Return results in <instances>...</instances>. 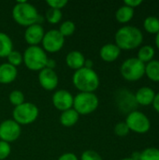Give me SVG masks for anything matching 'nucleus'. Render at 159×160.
I'll list each match as a JSON object with an SVG mask.
<instances>
[{
  "mask_svg": "<svg viewBox=\"0 0 159 160\" xmlns=\"http://www.w3.org/2000/svg\"><path fill=\"white\" fill-rule=\"evenodd\" d=\"M46 20L52 24L58 23L62 20V11L60 9L49 8V9L46 11Z\"/></svg>",
  "mask_w": 159,
  "mask_h": 160,
  "instance_id": "nucleus-26",
  "label": "nucleus"
},
{
  "mask_svg": "<svg viewBox=\"0 0 159 160\" xmlns=\"http://www.w3.org/2000/svg\"><path fill=\"white\" fill-rule=\"evenodd\" d=\"M46 3L51 8H55V9L61 10L63 8H65L67 6V0H47Z\"/></svg>",
  "mask_w": 159,
  "mask_h": 160,
  "instance_id": "nucleus-33",
  "label": "nucleus"
},
{
  "mask_svg": "<svg viewBox=\"0 0 159 160\" xmlns=\"http://www.w3.org/2000/svg\"><path fill=\"white\" fill-rule=\"evenodd\" d=\"M121 160H134V159H132L131 158H123V159H121Z\"/></svg>",
  "mask_w": 159,
  "mask_h": 160,
  "instance_id": "nucleus-41",
  "label": "nucleus"
},
{
  "mask_svg": "<svg viewBox=\"0 0 159 160\" xmlns=\"http://www.w3.org/2000/svg\"><path fill=\"white\" fill-rule=\"evenodd\" d=\"M38 108L31 102H23L14 108L12 112L13 120L19 125H29L38 117Z\"/></svg>",
  "mask_w": 159,
  "mask_h": 160,
  "instance_id": "nucleus-7",
  "label": "nucleus"
},
{
  "mask_svg": "<svg viewBox=\"0 0 159 160\" xmlns=\"http://www.w3.org/2000/svg\"><path fill=\"white\" fill-rule=\"evenodd\" d=\"M93 66H94V62H93L92 60H90V59H85L83 68H93Z\"/></svg>",
  "mask_w": 159,
  "mask_h": 160,
  "instance_id": "nucleus-38",
  "label": "nucleus"
},
{
  "mask_svg": "<svg viewBox=\"0 0 159 160\" xmlns=\"http://www.w3.org/2000/svg\"><path fill=\"white\" fill-rule=\"evenodd\" d=\"M72 82L82 93H94L98 88L100 81L97 73L93 68H82L74 72Z\"/></svg>",
  "mask_w": 159,
  "mask_h": 160,
  "instance_id": "nucleus-3",
  "label": "nucleus"
},
{
  "mask_svg": "<svg viewBox=\"0 0 159 160\" xmlns=\"http://www.w3.org/2000/svg\"><path fill=\"white\" fill-rule=\"evenodd\" d=\"M140 160H159V149L156 147H148L141 152Z\"/></svg>",
  "mask_w": 159,
  "mask_h": 160,
  "instance_id": "nucleus-25",
  "label": "nucleus"
},
{
  "mask_svg": "<svg viewBox=\"0 0 159 160\" xmlns=\"http://www.w3.org/2000/svg\"><path fill=\"white\" fill-rule=\"evenodd\" d=\"M155 42H156V46L157 48L159 50V32L156 35V39H155Z\"/></svg>",
  "mask_w": 159,
  "mask_h": 160,
  "instance_id": "nucleus-40",
  "label": "nucleus"
},
{
  "mask_svg": "<svg viewBox=\"0 0 159 160\" xmlns=\"http://www.w3.org/2000/svg\"><path fill=\"white\" fill-rule=\"evenodd\" d=\"M7 63L10 64L13 67H18L22 63V54L19 51H12L7 55Z\"/></svg>",
  "mask_w": 159,
  "mask_h": 160,
  "instance_id": "nucleus-29",
  "label": "nucleus"
},
{
  "mask_svg": "<svg viewBox=\"0 0 159 160\" xmlns=\"http://www.w3.org/2000/svg\"><path fill=\"white\" fill-rule=\"evenodd\" d=\"M130 130L126 124V122H120L115 125L114 127V133L118 137H126L129 134Z\"/></svg>",
  "mask_w": 159,
  "mask_h": 160,
  "instance_id": "nucleus-30",
  "label": "nucleus"
},
{
  "mask_svg": "<svg viewBox=\"0 0 159 160\" xmlns=\"http://www.w3.org/2000/svg\"><path fill=\"white\" fill-rule=\"evenodd\" d=\"M81 160H102V158L94 150H86L82 154Z\"/></svg>",
  "mask_w": 159,
  "mask_h": 160,
  "instance_id": "nucleus-32",
  "label": "nucleus"
},
{
  "mask_svg": "<svg viewBox=\"0 0 159 160\" xmlns=\"http://www.w3.org/2000/svg\"><path fill=\"white\" fill-rule=\"evenodd\" d=\"M143 41L142 32L136 26L125 25L115 33V44L120 50H134Z\"/></svg>",
  "mask_w": 159,
  "mask_h": 160,
  "instance_id": "nucleus-1",
  "label": "nucleus"
},
{
  "mask_svg": "<svg viewBox=\"0 0 159 160\" xmlns=\"http://www.w3.org/2000/svg\"><path fill=\"white\" fill-rule=\"evenodd\" d=\"M13 20L22 26H30L35 23L40 24L42 22L41 16L37 8L26 1H18L12 8Z\"/></svg>",
  "mask_w": 159,
  "mask_h": 160,
  "instance_id": "nucleus-2",
  "label": "nucleus"
},
{
  "mask_svg": "<svg viewBox=\"0 0 159 160\" xmlns=\"http://www.w3.org/2000/svg\"><path fill=\"white\" fill-rule=\"evenodd\" d=\"M13 51V42L8 35L0 32V57H7Z\"/></svg>",
  "mask_w": 159,
  "mask_h": 160,
  "instance_id": "nucleus-21",
  "label": "nucleus"
},
{
  "mask_svg": "<svg viewBox=\"0 0 159 160\" xmlns=\"http://www.w3.org/2000/svg\"><path fill=\"white\" fill-rule=\"evenodd\" d=\"M116 103L119 110L127 114L133 111H136L135 109L138 105L135 100V96L127 89H121L117 92Z\"/></svg>",
  "mask_w": 159,
  "mask_h": 160,
  "instance_id": "nucleus-11",
  "label": "nucleus"
},
{
  "mask_svg": "<svg viewBox=\"0 0 159 160\" xmlns=\"http://www.w3.org/2000/svg\"><path fill=\"white\" fill-rule=\"evenodd\" d=\"M98 104L99 100L95 93L80 92L76 97H74L73 109L80 115H88L97 109Z\"/></svg>",
  "mask_w": 159,
  "mask_h": 160,
  "instance_id": "nucleus-6",
  "label": "nucleus"
},
{
  "mask_svg": "<svg viewBox=\"0 0 159 160\" xmlns=\"http://www.w3.org/2000/svg\"><path fill=\"white\" fill-rule=\"evenodd\" d=\"M158 19H159V17H158Z\"/></svg>",
  "mask_w": 159,
  "mask_h": 160,
  "instance_id": "nucleus-42",
  "label": "nucleus"
},
{
  "mask_svg": "<svg viewBox=\"0 0 159 160\" xmlns=\"http://www.w3.org/2000/svg\"><path fill=\"white\" fill-rule=\"evenodd\" d=\"M11 152V147L8 142L0 140V160L6 159Z\"/></svg>",
  "mask_w": 159,
  "mask_h": 160,
  "instance_id": "nucleus-31",
  "label": "nucleus"
},
{
  "mask_svg": "<svg viewBox=\"0 0 159 160\" xmlns=\"http://www.w3.org/2000/svg\"><path fill=\"white\" fill-rule=\"evenodd\" d=\"M8 100L13 106L17 107L24 102V95L20 90H13L8 96Z\"/></svg>",
  "mask_w": 159,
  "mask_h": 160,
  "instance_id": "nucleus-28",
  "label": "nucleus"
},
{
  "mask_svg": "<svg viewBox=\"0 0 159 160\" xmlns=\"http://www.w3.org/2000/svg\"><path fill=\"white\" fill-rule=\"evenodd\" d=\"M58 160H79L77 156L74 155L73 153H66L62 156L59 157Z\"/></svg>",
  "mask_w": 159,
  "mask_h": 160,
  "instance_id": "nucleus-35",
  "label": "nucleus"
},
{
  "mask_svg": "<svg viewBox=\"0 0 159 160\" xmlns=\"http://www.w3.org/2000/svg\"><path fill=\"white\" fill-rule=\"evenodd\" d=\"M48 56L39 46H29L23 52L22 62L32 71H40L46 68Z\"/></svg>",
  "mask_w": 159,
  "mask_h": 160,
  "instance_id": "nucleus-4",
  "label": "nucleus"
},
{
  "mask_svg": "<svg viewBox=\"0 0 159 160\" xmlns=\"http://www.w3.org/2000/svg\"><path fill=\"white\" fill-rule=\"evenodd\" d=\"M133 17H134V8H129L126 5L121 6L115 13V18L117 22L124 24L129 22L133 19Z\"/></svg>",
  "mask_w": 159,
  "mask_h": 160,
  "instance_id": "nucleus-20",
  "label": "nucleus"
},
{
  "mask_svg": "<svg viewBox=\"0 0 159 160\" xmlns=\"http://www.w3.org/2000/svg\"><path fill=\"white\" fill-rule=\"evenodd\" d=\"M73 101H74V97L71 95V93H69L65 89L57 90L56 92H54L52 96L53 106L61 112H65L67 110L72 109Z\"/></svg>",
  "mask_w": 159,
  "mask_h": 160,
  "instance_id": "nucleus-12",
  "label": "nucleus"
},
{
  "mask_svg": "<svg viewBox=\"0 0 159 160\" xmlns=\"http://www.w3.org/2000/svg\"><path fill=\"white\" fill-rule=\"evenodd\" d=\"M18 75L17 68L11 66L8 63L0 65V83L8 84L15 81Z\"/></svg>",
  "mask_w": 159,
  "mask_h": 160,
  "instance_id": "nucleus-17",
  "label": "nucleus"
},
{
  "mask_svg": "<svg viewBox=\"0 0 159 160\" xmlns=\"http://www.w3.org/2000/svg\"><path fill=\"white\" fill-rule=\"evenodd\" d=\"M141 158V152H134L131 156V158L134 160H140Z\"/></svg>",
  "mask_w": 159,
  "mask_h": 160,
  "instance_id": "nucleus-39",
  "label": "nucleus"
},
{
  "mask_svg": "<svg viewBox=\"0 0 159 160\" xmlns=\"http://www.w3.org/2000/svg\"><path fill=\"white\" fill-rule=\"evenodd\" d=\"M152 105H153L155 111H156L157 113H159V93L156 94V97H155V99H154Z\"/></svg>",
  "mask_w": 159,
  "mask_h": 160,
  "instance_id": "nucleus-36",
  "label": "nucleus"
},
{
  "mask_svg": "<svg viewBox=\"0 0 159 160\" xmlns=\"http://www.w3.org/2000/svg\"><path fill=\"white\" fill-rule=\"evenodd\" d=\"M120 53L121 50L115 43H107L103 45L99 51V55L101 59L104 62L108 63H112L117 60V58L120 56Z\"/></svg>",
  "mask_w": 159,
  "mask_h": 160,
  "instance_id": "nucleus-16",
  "label": "nucleus"
},
{
  "mask_svg": "<svg viewBox=\"0 0 159 160\" xmlns=\"http://www.w3.org/2000/svg\"><path fill=\"white\" fill-rule=\"evenodd\" d=\"M22 129L21 126L13 119L4 120L0 124V140L6 142H12L19 139Z\"/></svg>",
  "mask_w": 159,
  "mask_h": 160,
  "instance_id": "nucleus-10",
  "label": "nucleus"
},
{
  "mask_svg": "<svg viewBox=\"0 0 159 160\" xmlns=\"http://www.w3.org/2000/svg\"><path fill=\"white\" fill-rule=\"evenodd\" d=\"M38 82L43 89L52 91L58 85V76L53 69L45 68L38 73Z\"/></svg>",
  "mask_w": 159,
  "mask_h": 160,
  "instance_id": "nucleus-13",
  "label": "nucleus"
},
{
  "mask_svg": "<svg viewBox=\"0 0 159 160\" xmlns=\"http://www.w3.org/2000/svg\"><path fill=\"white\" fill-rule=\"evenodd\" d=\"M44 35L45 31L42 25L35 23L26 28L24 32V39L30 46H37L42 41Z\"/></svg>",
  "mask_w": 159,
  "mask_h": 160,
  "instance_id": "nucleus-14",
  "label": "nucleus"
},
{
  "mask_svg": "<svg viewBox=\"0 0 159 160\" xmlns=\"http://www.w3.org/2000/svg\"><path fill=\"white\" fill-rule=\"evenodd\" d=\"M134 96H135V100L138 105L149 106L153 104V101L156 97V93L153 88L149 86H143V87H141Z\"/></svg>",
  "mask_w": 159,
  "mask_h": 160,
  "instance_id": "nucleus-15",
  "label": "nucleus"
},
{
  "mask_svg": "<svg viewBox=\"0 0 159 160\" xmlns=\"http://www.w3.org/2000/svg\"><path fill=\"white\" fill-rule=\"evenodd\" d=\"M143 28L146 32L157 35L159 32V19L155 16L145 18L143 22Z\"/></svg>",
  "mask_w": 159,
  "mask_h": 160,
  "instance_id": "nucleus-24",
  "label": "nucleus"
},
{
  "mask_svg": "<svg viewBox=\"0 0 159 160\" xmlns=\"http://www.w3.org/2000/svg\"><path fill=\"white\" fill-rule=\"evenodd\" d=\"M75 30H76V25L72 21H65L64 22L61 23L58 31L65 38V37L71 36L75 32Z\"/></svg>",
  "mask_w": 159,
  "mask_h": 160,
  "instance_id": "nucleus-27",
  "label": "nucleus"
},
{
  "mask_svg": "<svg viewBox=\"0 0 159 160\" xmlns=\"http://www.w3.org/2000/svg\"><path fill=\"white\" fill-rule=\"evenodd\" d=\"M56 66V63L53 59H51V58H48V61H47V64H46V68H50V69H53Z\"/></svg>",
  "mask_w": 159,
  "mask_h": 160,
  "instance_id": "nucleus-37",
  "label": "nucleus"
},
{
  "mask_svg": "<svg viewBox=\"0 0 159 160\" xmlns=\"http://www.w3.org/2000/svg\"><path fill=\"white\" fill-rule=\"evenodd\" d=\"M122 77L128 82H137L145 75V64L137 57L127 58L120 68Z\"/></svg>",
  "mask_w": 159,
  "mask_h": 160,
  "instance_id": "nucleus-5",
  "label": "nucleus"
},
{
  "mask_svg": "<svg viewBox=\"0 0 159 160\" xmlns=\"http://www.w3.org/2000/svg\"><path fill=\"white\" fill-rule=\"evenodd\" d=\"M84 62H85V57L79 51H71L66 56L67 66L69 68L74 69L75 71L83 68Z\"/></svg>",
  "mask_w": 159,
  "mask_h": 160,
  "instance_id": "nucleus-18",
  "label": "nucleus"
},
{
  "mask_svg": "<svg viewBox=\"0 0 159 160\" xmlns=\"http://www.w3.org/2000/svg\"><path fill=\"white\" fill-rule=\"evenodd\" d=\"M142 4V0H126L124 2V5H126L129 8H135L141 6Z\"/></svg>",
  "mask_w": 159,
  "mask_h": 160,
  "instance_id": "nucleus-34",
  "label": "nucleus"
},
{
  "mask_svg": "<svg viewBox=\"0 0 159 160\" xmlns=\"http://www.w3.org/2000/svg\"><path fill=\"white\" fill-rule=\"evenodd\" d=\"M41 43L42 49L45 52L54 53L59 52L63 48L65 44V38L61 35V33L58 30L51 29L45 33Z\"/></svg>",
  "mask_w": 159,
  "mask_h": 160,
  "instance_id": "nucleus-9",
  "label": "nucleus"
},
{
  "mask_svg": "<svg viewBox=\"0 0 159 160\" xmlns=\"http://www.w3.org/2000/svg\"><path fill=\"white\" fill-rule=\"evenodd\" d=\"M79 117H80V114L72 108L65 112H62L60 115V123L62 126L66 128H70V127H73L78 122Z\"/></svg>",
  "mask_w": 159,
  "mask_h": 160,
  "instance_id": "nucleus-19",
  "label": "nucleus"
},
{
  "mask_svg": "<svg viewBox=\"0 0 159 160\" xmlns=\"http://www.w3.org/2000/svg\"><path fill=\"white\" fill-rule=\"evenodd\" d=\"M156 54V51L155 48L151 45H143L140 48L139 52H138V55L137 58L142 61L144 64L149 63L150 61L154 60Z\"/></svg>",
  "mask_w": 159,
  "mask_h": 160,
  "instance_id": "nucleus-22",
  "label": "nucleus"
},
{
  "mask_svg": "<svg viewBox=\"0 0 159 160\" xmlns=\"http://www.w3.org/2000/svg\"><path fill=\"white\" fill-rule=\"evenodd\" d=\"M126 124L130 131L138 134L147 133L151 128L150 119L146 114L139 111H133L128 113L126 118Z\"/></svg>",
  "mask_w": 159,
  "mask_h": 160,
  "instance_id": "nucleus-8",
  "label": "nucleus"
},
{
  "mask_svg": "<svg viewBox=\"0 0 159 160\" xmlns=\"http://www.w3.org/2000/svg\"><path fill=\"white\" fill-rule=\"evenodd\" d=\"M145 75L149 80L159 82V60H152L145 64Z\"/></svg>",
  "mask_w": 159,
  "mask_h": 160,
  "instance_id": "nucleus-23",
  "label": "nucleus"
}]
</instances>
